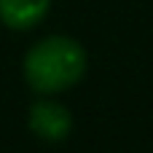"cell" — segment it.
Masks as SVG:
<instances>
[{"label": "cell", "instance_id": "cell-1", "mask_svg": "<svg viewBox=\"0 0 153 153\" xmlns=\"http://www.w3.org/2000/svg\"><path fill=\"white\" fill-rule=\"evenodd\" d=\"M86 73V51L67 35L38 40L24 56V78L38 94H56L75 86Z\"/></svg>", "mask_w": 153, "mask_h": 153}, {"label": "cell", "instance_id": "cell-2", "mask_svg": "<svg viewBox=\"0 0 153 153\" xmlns=\"http://www.w3.org/2000/svg\"><path fill=\"white\" fill-rule=\"evenodd\" d=\"M30 129L46 143H62L73 129V116L54 100H35L30 108Z\"/></svg>", "mask_w": 153, "mask_h": 153}, {"label": "cell", "instance_id": "cell-3", "mask_svg": "<svg viewBox=\"0 0 153 153\" xmlns=\"http://www.w3.org/2000/svg\"><path fill=\"white\" fill-rule=\"evenodd\" d=\"M51 8V0H0V22L11 30H32L38 27Z\"/></svg>", "mask_w": 153, "mask_h": 153}]
</instances>
